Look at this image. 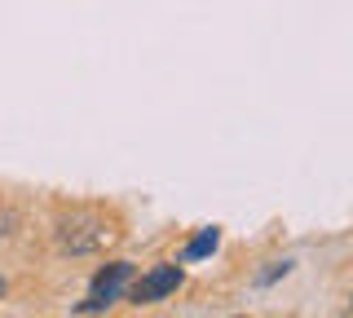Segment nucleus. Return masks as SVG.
I'll return each mask as SVG.
<instances>
[{
  "label": "nucleus",
  "mask_w": 353,
  "mask_h": 318,
  "mask_svg": "<svg viewBox=\"0 0 353 318\" xmlns=\"http://www.w3.org/2000/svg\"><path fill=\"white\" fill-rule=\"evenodd\" d=\"M216 248H221V226H203L190 244L181 248V257H176V261H181V266H185V261H203V257H212Z\"/></svg>",
  "instance_id": "4"
},
{
  "label": "nucleus",
  "mask_w": 353,
  "mask_h": 318,
  "mask_svg": "<svg viewBox=\"0 0 353 318\" xmlns=\"http://www.w3.org/2000/svg\"><path fill=\"white\" fill-rule=\"evenodd\" d=\"M287 274H292V261H270V266H265L261 274H256V288H270V283H279V279H287Z\"/></svg>",
  "instance_id": "5"
},
{
  "label": "nucleus",
  "mask_w": 353,
  "mask_h": 318,
  "mask_svg": "<svg viewBox=\"0 0 353 318\" xmlns=\"http://www.w3.org/2000/svg\"><path fill=\"white\" fill-rule=\"evenodd\" d=\"M132 279H137V266H132V261H106V266L93 274L88 296L75 305V310H80V314H106L115 301H124V296H128Z\"/></svg>",
  "instance_id": "2"
},
{
  "label": "nucleus",
  "mask_w": 353,
  "mask_h": 318,
  "mask_svg": "<svg viewBox=\"0 0 353 318\" xmlns=\"http://www.w3.org/2000/svg\"><path fill=\"white\" fill-rule=\"evenodd\" d=\"M345 318H353V305H349V310H345Z\"/></svg>",
  "instance_id": "7"
},
{
  "label": "nucleus",
  "mask_w": 353,
  "mask_h": 318,
  "mask_svg": "<svg viewBox=\"0 0 353 318\" xmlns=\"http://www.w3.org/2000/svg\"><path fill=\"white\" fill-rule=\"evenodd\" d=\"M181 283H185V270L172 266V261H163V266H150L141 279H132L124 301L128 305H154V301H163V296H172Z\"/></svg>",
  "instance_id": "3"
},
{
  "label": "nucleus",
  "mask_w": 353,
  "mask_h": 318,
  "mask_svg": "<svg viewBox=\"0 0 353 318\" xmlns=\"http://www.w3.org/2000/svg\"><path fill=\"white\" fill-rule=\"evenodd\" d=\"M53 239H58V248L66 257H97V252H106L119 239V226H115V217H110L106 208L75 203V208H66V212H58Z\"/></svg>",
  "instance_id": "1"
},
{
  "label": "nucleus",
  "mask_w": 353,
  "mask_h": 318,
  "mask_svg": "<svg viewBox=\"0 0 353 318\" xmlns=\"http://www.w3.org/2000/svg\"><path fill=\"white\" fill-rule=\"evenodd\" d=\"M5 292H9V279H5V274H0V301H5Z\"/></svg>",
  "instance_id": "6"
},
{
  "label": "nucleus",
  "mask_w": 353,
  "mask_h": 318,
  "mask_svg": "<svg viewBox=\"0 0 353 318\" xmlns=\"http://www.w3.org/2000/svg\"><path fill=\"white\" fill-rule=\"evenodd\" d=\"M102 318H106V314H102Z\"/></svg>",
  "instance_id": "8"
}]
</instances>
